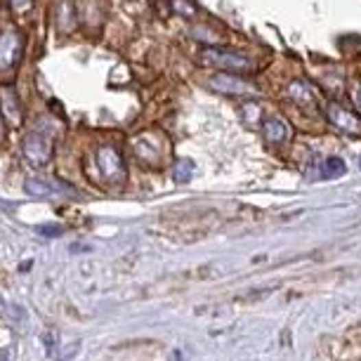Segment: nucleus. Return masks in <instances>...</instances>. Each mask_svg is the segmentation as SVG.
<instances>
[{"label": "nucleus", "instance_id": "f03ea898", "mask_svg": "<svg viewBox=\"0 0 361 361\" xmlns=\"http://www.w3.org/2000/svg\"><path fill=\"white\" fill-rule=\"evenodd\" d=\"M97 168H100V175L106 182L126 180V163H123V156L114 144H102L97 149Z\"/></svg>", "mask_w": 361, "mask_h": 361}, {"label": "nucleus", "instance_id": "6ab92c4d", "mask_svg": "<svg viewBox=\"0 0 361 361\" xmlns=\"http://www.w3.org/2000/svg\"><path fill=\"white\" fill-rule=\"evenodd\" d=\"M354 361H361V359H354Z\"/></svg>", "mask_w": 361, "mask_h": 361}, {"label": "nucleus", "instance_id": "423d86ee", "mask_svg": "<svg viewBox=\"0 0 361 361\" xmlns=\"http://www.w3.org/2000/svg\"><path fill=\"white\" fill-rule=\"evenodd\" d=\"M326 116L338 130L347 132V135H361V118L354 111L345 109L340 104H328Z\"/></svg>", "mask_w": 361, "mask_h": 361}, {"label": "nucleus", "instance_id": "a211bd4d", "mask_svg": "<svg viewBox=\"0 0 361 361\" xmlns=\"http://www.w3.org/2000/svg\"><path fill=\"white\" fill-rule=\"evenodd\" d=\"M359 168H361V161H359Z\"/></svg>", "mask_w": 361, "mask_h": 361}, {"label": "nucleus", "instance_id": "7ed1b4c3", "mask_svg": "<svg viewBox=\"0 0 361 361\" xmlns=\"http://www.w3.org/2000/svg\"><path fill=\"white\" fill-rule=\"evenodd\" d=\"M21 154H24L26 163L34 168H43L47 161L52 159V139L40 132H31L21 142Z\"/></svg>", "mask_w": 361, "mask_h": 361}, {"label": "nucleus", "instance_id": "f8f14e48", "mask_svg": "<svg viewBox=\"0 0 361 361\" xmlns=\"http://www.w3.org/2000/svg\"><path fill=\"white\" fill-rule=\"evenodd\" d=\"M194 175V161L191 159H180L175 163V170H172V177H175V182H180V185H185V182H189Z\"/></svg>", "mask_w": 361, "mask_h": 361}, {"label": "nucleus", "instance_id": "20e7f679", "mask_svg": "<svg viewBox=\"0 0 361 361\" xmlns=\"http://www.w3.org/2000/svg\"><path fill=\"white\" fill-rule=\"evenodd\" d=\"M333 359L336 361H354L361 359V323L349 326L336 340L333 347Z\"/></svg>", "mask_w": 361, "mask_h": 361}, {"label": "nucleus", "instance_id": "2eb2a0df", "mask_svg": "<svg viewBox=\"0 0 361 361\" xmlns=\"http://www.w3.org/2000/svg\"><path fill=\"white\" fill-rule=\"evenodd\" d=\"M40 231L43 234H47V236H59L62 234V227H57V224H47V227H43Z\"/></svg>", "mask_w": 361, "mask_h": 361}, {"label": "nucleus", "instance_id": "f257e3e1", "mask_svg": "<svg viewBox=\"0 0 361 361\" xmlns=\"http://www.w3.org/2000/svg\"><path fill=\"white\" fill-rule=\"evenodd\" d=\"M198 62L203 67H215V69H224V71L231 73H241V71H251L253 62L241 52L234 50H224V47H203L198 52Z\"/></svg>", "mask_w": 361, "mask_h": 361}, {"label": "nucleus", "instance_id": "9b49d317", "mask_svg": "<svg viewBox=\"0 0 361 361\" xmlns=\"http://www.w3.org/2000/svg\"><path fill=\"white\" fill-rule=\"evenodd\" d=\"M262 132H265V139L267 142H272V144H281L286 137H288V128L283 126L279 118H274V116H269L262 121Z\"/></svg>", "mask_w": 361, "mask_h": 361}, {"label": "nucleus", "instance_id": "9d476101", "mask_svg": "<svg viewBox=\"0 0 361 361\" xmlns=\"http://www.w3.org/2000/svg\"><path fill=\"white\" fill-rule=\"evenodd\" d=\"M288 97L295 102V104H316V93L310 83L305 80H293L288 85Z\"/></svg>", "mask_w": 361, "mask_h": 361}, {"label": "nucleus", "instance_id": "1a4fd4ad", "mask_svg": "<svg viewBox=\"0 0 361 361\" xmlns=\"http://www.w3.org/2000/svg\"><path fill=\"white\" fill-rule=\"evenodd\" d=\"M0 109H3V116L8 121L12 123L21 121V104L12 85H0Z\"/></svg>", "mask_w": 361, "mask_h": 361}, {"label": "nucleus", "instance_id": "6e6552de", "mask_svg": "<svg viewBox=\"0 0 361 361\" xmlns=\"http://www.w3.org/2000/svg\"><path fill=\"white\" fill-rule=\"evenodd\" d=\"M26 191L31 194V196H57V194L62 191H73L69 189L67 185H62V182H55V180H45V177H31V180H26Z\"/></svg>", "mask_w": 361, "mask_h": 361}, {"label": "nucleus", "instance_id": "4468645a", "mask_svg": "<svg viewBox=\"0 0 361 361\" xmlns=\"http://www.w3.org/2000/svg\"><path fill=\"white\" fill-rule=\"evenodd\" d=\"M10 8L14 10V12H26V10H31V5H34V0H8Z\"/></svg>", "mask_w": 361, "mask_h": 361}, {"label": "nucleus", "instance_id": "f3484780", "mask_svg": "<svg viewBox=\"0 0 361 361\" xmlns=\"http://www.w3.org/2000/svg\"><path fill=\"white\" fill-rule=\"evenodd\" d=\"M359 106H361V88H359Z\"/></svg>", "mask_w": 361, "mask_h": 361}, {"label": "nucleus", "instance_id": "39448f33", "mask_svg": "<svg viewBox=\"0 0 361 361\" xmlns=\"http://www.w3.org/2000/svg\"><path fill=\"white\" fill-rule=\"evenodd\" d=\"M24 52V38L17 31H5L0 34V71L14 69Z\"/></svg>", "mask_w": 361, "mask_h": 361}, {"label": "nucleus", "instance_id": "dca6fc26", "mask_svg": "<svg viewBox=\"0 0 361 361\" xmlns=\"http://www.w3.org/2000/svg\"><path fill=\"white\" fill-rule=\"evenodd\" d=\"M0 361H8V354H5V352H0Z\"/></svg>", "mask_w": 361, "mask_h": 361}, {"label": "nucleus", "instance_id": "0eeeda50", "mask_svg": "<svg viewBox=\"0 0 361 361\" xmlns=\"http://www.w3.org/2000/svg\"><path fill=\"white\" fill-rule=\"evenodd\" d=\"M210 85H213L218 93H224V95H246V93H253V85L248 83L246 78L234 76L231 71L215 73V76L210 78Z\"/></svg>", "mask_w": 361, "mask_h": 361}, {"label": "nucleus", "instance_id": "ddd939ff", "mask_svg": "<svg viewBox=\"0 0 361 361\" xmlns=\"http://www.w3.org/2000/svg\"><path fill=\"white\" fill-rule=\"evenodd\" d=\"M345 170H347V165H345V161L338 159V156H331V159H326V163H323V175L326 177H340L345 175Z\"/></svg>", "mask_w": 361, "mask_h": 361}]
</instances>
